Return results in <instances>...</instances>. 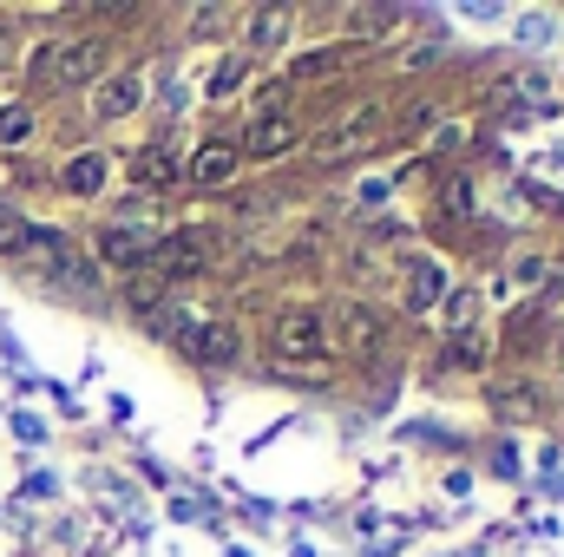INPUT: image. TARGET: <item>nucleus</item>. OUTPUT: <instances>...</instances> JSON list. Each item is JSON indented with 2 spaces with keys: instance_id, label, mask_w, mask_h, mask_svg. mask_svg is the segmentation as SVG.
I'll list each match as a JSON object with an SVG mask.
<instances>
[{
  "instance_id": "nucleus-19",
  "label": "nucleus",
  "mask_w": 564,
  "mask_h": 557,
  "mask_svg": "<svg viewBox=\"0 0 564 557\" xmlns=\"http://www.w3.org/2000/svg\"><path fill=\"white\" fill-rule=\"evenodd\" d=\"M7 53H13V33H7V26H0V59H7Z\"/></svg>"
},
{
  "instance_id": "nucleus-7",
  "label": "nucleus",
  "mask_w": 564,
  "mask_h": 557,
  "mask_svg": "<svg viewBox=\"0 0 564 557\" xmlns=\"http://www.w3.org/2000/svg\"><path fill=\"white\" fill-rule=\"evenodd\" d=\"M151 243H158V237L139 230V223H112V230L99 237V256H106V263H119V270H139L144 256H151Z\"/></svg>"
},
{
  "instance_id": "nucleus-6",
  "label": "nucleus",
  "mask_w": 564,
  "mask_h": 557,
  "mask_svg": "<svg viewBox=\"0 0 564 557\" xmlns=\"http://www.w3.org/2000/svg\"><path fill=\"white\" fill-rule=\"evenodd\" d=\"M177 144H144L139 157L126 164V177H132V190H171L177 184Z\"/></svg>"
},
{
  "instance_id": "nucleus-13",
  "label": "nucleus",
  "mask_w": 564,
  "mask_h": 557,
  "mask_svg": "<svg viewBox=\"0 0 564 557\" xmlns=\"http://www.w3.org/2000/svg\"><path fill=\"white\" fill-rule=\"evenodd\" d=\"M99 184H106V157H93V151H86V157H73V164H66V190L93 197Z\"/></svg>"
},
{
  "instance_id": "nucleus-15",
  "label": "nucleus",
  "mask_w": 564,
  "mask_h": 557,
  "mask_svg": "<svg viewBox=\"0 0 564 557\" xmlns=\"http://www.w3.org/2000/svg\"><path fill=\"white\" fill-rule=\"evenodd\" d=\"M335 66H341V53H335V46H328V53H308V59H295V66H289V86H308V79H328Z\"/></svg>"
},
{
  "instance_id": "nucleus-9",
  "label": "nucleus",
  "mask_w": 564,
  "mask_h": 557,
  "mask_svg": "<svg viewBox=\"0 0 564 557\" xmlns=\"http://www.w3.org/2000/svg\"><path fill=\"white\" fill-rule=\"evenodd\" d=\"M401 288H408V308H433V302L446 295V276H440V263L414 256V263L401 270Z\"/></svg>"
},
{
  "instance_id": "nucleus-14",
  "label": "nucleus",
  "mask_w": 564,
  "mask_h": 557,
  "mask_svg": "<svg viewBox=\"0 0 564 557\" xmlns=\"http://www.w3.org/2000/svg\"><path fill=\"white\" fill-rule=\"evenodd\" d=\"M282 33H289V13H276V7H257L250 13V40L257 46H282Z\"/></svg>"
},
{
  "instance_id": "nucleus-17",
  "label": "nucleus",
  "mask_w": 564,
  "mask_h": 557,
  "mask_svg": "<svg viewBox=\"0 0 564 557\" xmlns=\"http://www.w3.org/2000/svg\"><path fill=\"white\" fill-rule=\"evenodd\" d=\"M237 86H243V59H224V66L210 73V99H230Z\"/></svg>"
},
{
  "instance_id": "nucleus-11",
  "label": "nucleus",
  "mask_w": 564,
  "mask_h": 557,
  "mask_svg": "<svg viewBox=\"0 0 564 557\" xmlns=\"http://www.w3.org/2000/svg\"><path fill=\"white\" fill-rule=\"evenodd\" d=\"M139 99H144V79L139 73H126V79H106V92L93 99V112H99V119H126Z\"/></svg>"
},
{
  "instance_id": "nucleus-16",
  "label": "nucleus",
  "mask_w": 564,
  "mask_h": 557,
  "mask_svg": "<svg viewBox=\"0 0 564 557\" xmlns=\"http://www.w3.org/2000/svg\"><path fill=\"white\" fill-rule=\"evenodd\" d=\"M26 132H33V112H26V106H7V112H0V144H20Z\"/></svg>"
},
{
  "instance_id": "nucleus-8",
  "label": "nucleus",
  "mask_w": 564,
  "mask_h": 557,
  "mask_svg": "<svg viewBox=\"0 0 564 557\" xmlns=\"http://www.w3.org/2000/svg\"><path fill=\"white\" fill-rule=\"evenodd\" d=\"M459 230V223H473V184L466 177H446L440 184V197H433V230Z\"/></svg>"
},
{
  "instance_id": "nucleus-18",
  "label": "nucleus",
  "mask_w": 564,
  "mask_h": 557,
  "mask_svg": "<svg viewBox=\"0 0 564 557\" xmlns=\"http://www.w3.org/2000/svg\"><path fill=\"white\" fill-rule=\"evenodd\" d=\"M20 237H26V217L0 204V256H13V250H20Z\"/></svg>"
},
{
  "instance_id": "nucleus-4",
  "label": "nucleus",
  "mask_w": 564,
  "mask_h": 557,
  "mask_svg": "<svg viewBox=\"0 0 564 557\" xmlns=\"http://www.w3.org/2000/svg\"><path fill=\"white\" fill-rule=\"evenodd\" d=\"M381 132H388V119H381L375 106H361L348 125H328V132L315 139V151H322L328 164H355V157H368V151L381 144Z\"/></svg>"
},
{
  "instance_id": "nucleus-5",
  "label": "nucleus",
  "mask_w": 564,
  "mask_h": 557,
  "mask_svg": "<svg viewBox=\"0 0 564 557\" xmlns=\"http://www.w3.org/2000/svg\"><path fill=\"white\" fill-rule=\"evenodd\" d=\"M204 263H210V250H204L197 230H164V237L151 243V256H144L151 276H191V270H204Z\"/></svg>"
},
{
  "instance_id": "nucleus-2",
  "label": "nucleus",
  "mask_w": 564,
  "mask_h": 557,
  "mask_svg": "<svg viewBox=\"0 0 564 557\" xmlns=\"http://www.w3.org/2000/svg\"><path fill=\"white\" fill-rule=\"evenodd\" d=\"M270 341H276V361H289V368L328 361V321L315 308H282L270 321Z\"/></svg>"
},
{
  "instance_id": "nucleus-3",
  "label": "nucleus",
  "mask_w": 564,
  "mask_h": 557,
  "mask_svg": "<svg viewBox=\"0 0 564 557\" xmlns=\"http://www.w3.org/2000/svg\"><path fill=\"white\" fill-rule=\"evenodd\" d=\"M355 354V361H368V354H381L388 348V321L375 315V308H361V302H335V328H328V354Z\"/></svg>"
},
{
  "instance_id": "nucleus-12",
  "label": "nucleus",
  "mask_w": 564,
  "mask_h": 557,
  "mask_svg": "<svg viewBox=\"0 0 564 557\" xmlns=\"http://www.w3.org/2000/svg\"><path fill=\"white\" fill-rule=\"evenodd\" d=\"M289 144H295V125L276 119V112H263V119L250 125V144H243V151H250V157H276V151H289Z\"/></svg>"
},
{
  "instance_id": "nucleus-1",
  "label": "nucleus",
  "mask_w": 564,
  "mask_h": 557,
  "mask_svg": "<svg viewBox=\"0 0 564 557\" xmlns=\"http://www.w3.org/2000/svg\"><path fill=\"white\" fill-rule=\"evenodd\" d=\"M112 66V46L106 40H59L33 59V79L53 86V92H73V86H93L99 73Z\"/></svg>"
},
{
  "instance_id": "nucleus-10",
  "label": "nucleus",
  "mask_w": 564,
  "mask_h": 557,
  "mask_svg": "<svg viewBox=\"0 0 564 557\" xmlns=\"http://www.w3.org/2000/svg\"><path fill=\"white\" fill-rule=\"evenodd\" d=\"M230 177H237V151H230V144H204V151L191 157V184L217 190V184H230Z\"/></svg>"
}]
</instances>
